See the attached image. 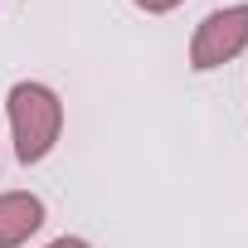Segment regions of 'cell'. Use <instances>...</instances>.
I'll return each mask as SVG.
<instances>
[{"label":"cell","mask_w":248,"mask_h":248,"mask_svg":"<svg viewBox=\"0 0 248 248\" xmlns=\"http://www.w3.org/2000/svg\"><path fill=\"white\" fill-rule=\"evenodd\" d=\"M5 107H10V132H15V156L25 161V166H39L54 146H59V137H63V102H59V93L49 88V83H15L10 88V97H5Z\"/></svg>","instance_id":"6da1fadb"},{"label":"cell","mask_w":248,"mask_h":248,"mask_svg":"<svg viewBox=\"0 0 248 248\" xmlns=\"http://www.w3.org/2000/svg\"><path fill=\"white\" fill-rule=\"evenodd\" d=\"M243 49H248V5L209 10V15L195 25V39H190V68H195V73L224 68V63H233Z\"/></svg>","instance_id":"7a4b0ae2"},{"label":"cell","mask_w":248,"mask_h":248,"mask_svg":"<svg viewBox=\"0 0 248 248\" xmlns=\"http://www.w3.org/2000/svg\"><path fill=\"white\" fill-rule=\"evenodd\" d=\"M44 229V200L30 190H0V248H20Z\"/></svg>","instance_id":"3957f363"},{"label":"cell","mask_w":248,"mask_h":248,"mask_svg":"<svg viewBox=\"0 0 248 248\" xmlns=\"http://www.w3.org/2000/svg\"><path fill=\"white\" fill-rule=\"evenodd\" d=\"M137 10H146V15H170L175 5H185V0H132Z\"/></svg>","instance_id":"277c9868"},{"label":"cell","mask_w":248,"mask_h":248,"mask_svg":"<svg viewBox=\"0 0 248 248\" xmlns=\"http://www.w3.org/2000/svg\"><path fill=\"white\" fill-rule=\"evenodd\" d=\"M49 248H93V243H88V238H68V233H63V238H54Z\"/></svg>","instance_id":"5b68a950"}]
</instances>
